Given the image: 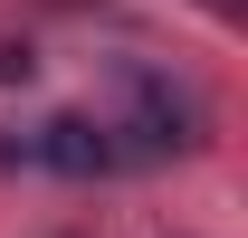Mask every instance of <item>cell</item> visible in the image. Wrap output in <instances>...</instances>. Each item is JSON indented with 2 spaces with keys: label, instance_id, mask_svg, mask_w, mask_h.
I'll list each match as a JSON object with an SVG mask.
<instances>
[{
  "label": "cell",
  "instance_id": "6da1fadb",
  "mask_svg": "<svg viewBox=\"0 0 248 238\" xmlns=\"http://www.w3.org/2000/svg\"><path fill=\"white\" fill-rule=\"evenodd\" d=\"M0 162H29V172L86 181V172H115L124 152H115V124H95V115H48V124H29V134H10Z\"/></svg>",
  "mask_w": 248,
  "mask_h": 238
}]
</instances>
